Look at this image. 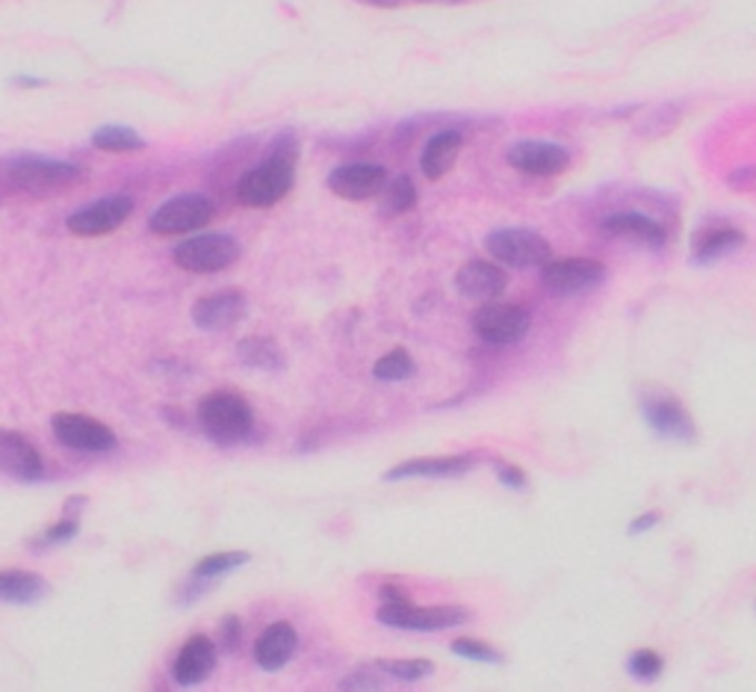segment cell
<instances>
[{"label":"cell","instance_id":"obj_1","mask_svg":"<svg viewBox=\"0 0 756 692\" xmlns=\"http://www.w3.org/2000/svg\"><path fill=\"white\" fill-rule=\"evenodd\" d=\"M296 178V151L278 148L276 155L255 166L249 175H242L237 184V201L246 208H272L290 192Z\"/></svg>","mask_w":756,"mask_h":692},{"label":"cell","instance_id":"obj_2","mask_svg":"<svg viewBox=\"0 0 756 692\" xmlns=\"http://www.w3.org/2000/svg\"><path fill=\"white\" fill-rule=\"evenodd\" d=\"M198 424L213 442L237 444L246 442L255 429V415L251 406L240 394L231 391H213L198 403Z\"/></svg>","mask_w":756,"mask_h":692},{"label":"cell","instance_id":"obj_3","mask_svg":"<svg viewBox=\"0 0 756 692\" xmlns=\"http://www.w3.org/2000/svg\"><path fill=\"white\" fill-rule=\"evenodd\" d=\"M470 619V610L465 606H414L408 597L405 601H385L378 610V622L390 624V627H402V631H449Z\"/></svg>","mask_w":756,"mask_h":692},{"label":"cell","instance_id":"obj_4","mask_svg":"<svg viewBox=\"0 0 756 692\" xmlns=\"http://www.w3.org/2000/svg\"><path fill=\"white\" fill-rule=\"evenodd\" d=\"M240 258V243L228 234H198L175 246V264L198 276L222 273Z\"/></svg>","mask_w":756,"mask_h":692},{"label":"cell","instance_id":"obj_5","mask_svg":"<svg viewBox=\"0 0 756 692\" xmlns=\"http://www.w3.org/2000/svg\"><path fill=\"white\" fill-rule=\"evenodd\" d=\"M485 246H488L490 258L511 269L544 267L550 260V243L529 228H499V231L488 234Z\"/></svg>","mask_w":756,"mask_h":692},{"label":"cell","instance_id":"obj_6","mask_svg":"<svg viewBox=\"0 0 756 692\" xmlns=\"http://www.w3.org/2000/svg\"><path fill=\"white\" fill-rule=\"evenodd\" d=\"M541 281L556 296H583L606 281V267L591 258H550L541 267Z\"/></svg>","mask_w":756,"mask_h":692},{"label":"cell","instance_id":"obj_7","mask_svg":"<svg viewBox=\"0 0 756 692\" xmlns=\"http://www.w3.org/2000/svg\"><path fill=\"white\" fill-rule=\"evenodd\" d=\"M641 412H645V421L650 424V429L659 433L662 438H670V442H695L697 438V426L692 415L668 391H645L641 394Z\"/></svg>","mask_w":756,"mask_h":692},{"label":"cell","instance_id":"obj_8","mask_svg":"<svg viewBox=\"0 0 756 692\" xmlns=\"http://www.w3.org/2000/svg\"><path fill=\"white\" fill-rule=\"evenodd\" d=\"M213 201L207 196H198V192H189V196H178V199H169L166 205H160L151 214L148 226L160 237H175V234H189L205 228L213 219Z\"/></svg>","mask_w":756,"mask_h":692},{"label":"cell","instance_id":"obj_9","mask_svg":"<svg viewBox=\"0 0 756 692\" xmlns=\"http://www.w3.org/2000/svg\"><path fill=\"white\" fill-rule=\"evenodd\" d=\"M80 166L66 160H42V157H24L9 166V184L18 190H60L80 181Z\"/></svg>","mask_w":756,"mask_h":692},{"label":"cell","instance_id":"obj_10","mask_svg":"<svg viewBox=\"0 0 756 692\" xmlns=\"http://www.w3.org/2000/svg\"><path fill=\"white\" fill-rule=\"evenodd\" d=\"M529 312L520 308V305H506V303H488L481 305L476 317H472V329L481 340L488 344L506 346L517 344V340L526 338L529 332Z\"/></svg>","mask_w":756,"mask_h":692},{"label":"cell","instance_id":"obj_11","mask_svg":"<svg viewBox=\"0 0 756 692\" xmlns=\"http://www.w3.org/2000/svg\"><path fill=\"white\" fill-rule=\"evenodd\" d=\"M53 435L62 447L80 453H107L116 444V435L107 424L94 421L89 415H71V412H60L51 421Z\"/></svg>","mask_w":756,"mask_h":692},{"label":"cell","instance_id":"obj_12","mask_svg":"<svg viewBox=\"0 0 756 692\" xmlns=\"http://www.w3.org/2000/svg\"><path fill=\"white\" fill-rule=\"evenodd\" d=\"M506 157L517 172L541 175V178L565 172L570 166V151L559 142H547V139H520L508 148Z\"/></svg>","mask_w":756,"mask_h":692},{"label":"cell","instance_id":"obj_13","mask_svg":"<svg viewBox=\"0 0 756 692\" xmlns=\"http://www.w3.org/2000/svg\"><path fill=\"white\" fill-rule=\"evenodd\" d=\"M133 214V199L130 196H110V199L92 201L87 208L74 210L69 217V231L78 237H101L110 234Z\"/></svg>","mask_w":756,"mask_h":692},{"label":"cell","instance_id":"obj_14","mask_svg":"<svg viewBox=\"0 0 756 692\" xmlns=\"http://www.w3.org/2000/svg\"><path fill=\"white\" fill-rule=\"evenodd\" d=\"M385 184H387L385 166L367 164V160L337 166L335 172L328 175V190L346 201L372 199V196H378V192L385 190Z\"/></svg>","mask_w":756,"mask_h":692},{"label":"cell","instance_id":"obj_15","mask_svg":"<svg viewBox=\"0 0 756 692\" xmlns=\"http://www.w3.org/2000/svg\"><path fill=\"white\" fill-rule=\"evenodd\" d=\"M249 312V299L240 290H222V294L205 296L192 308V323L201 332H225L237 326Z\"/></svg>","mask_w":756,"mask_h":692},{"label":"cell","instance_id":"obj_16","mask_svg":"<svg viewBox=\"0 0 756 692\" xmlns=\"http://www.w3.org/2000/svg\"><path fill=\"white\" fill-rule=\"evenodd\" d=\"M216 669V642L205 633H196L183 642V649L178 651V658L172 663L175 684L196 686L201 681L213 675Z\"/></svg>","mask_w":756,"mask_h":692},{"label":"cell","instance_id":"obj_17","mask_svg":"<svg viewBox=\"0 0 756 692\" xmlns=\"http://www.w3.org/2000/svg\"><path fill=\"white\" fill-rule=\"evenodd\" d=\"M0 471H7L16 480H42L44 462L30 438H24L16 429L0 426Z\"/></svg>","mask_w":756,"mask_h":692},{"label":"cell","instance_id":"obj_18","mask_svg":"<svg viewBox=\"0 0 756 692\" xmlns=\"http://www.w3.org/2000/svg\"><path fill=\"white\" fill-rule=\"evenodd\" d=\"M506 269H499L490 260H467L465 267L456 273L458 294L467 296V299H479V303H488V299L499 296L506 290Z\"/></svg>","mask_w":756,"mask_h":692},{"label":"cell","instance_id":"obj_19","mask_svg":"<svg viewBox=\"0 0 756 692\" xmlns=\"http://www.w3.org/2000/svg\"><path fill=\"white\" fill-rule=\"evenodd\" d=\"M476 467V456H440V459H411L387 471V483H399V480H452V476H465Z\"/></svg>","mask_w":756,"mask_h":692},{"label":"cell","instance_id":"obj_20","mask_svg":"<svg viewBox=\"0 0 756 692\" xmlns=\"http://www.w3.org/2000/svg\"><path fill=\"white\" fill-rule=\"evenodd\" d=\"M603 231L611 234V237H620V240L638 243L645 249H662L665 246V228L659 223H654L645 214H633V210H618V214H609L603 219Z\"/></svg>","mask_w":756,"mask_h":692},{"label":"cell","instance_id":"obj_21","mask_svg":"<svg viewBox=\"0 0 756 692\" xmlns=\"http://www.w3.org/2000/svg\"><path fill=\"white\" fill-rule=\"evenodd\" d=\"M299 649V633L292 631V624L276 622L269 624L267 631L260 633V640L255 642V660L260 669L267 672H278L292 660Z\"/></svg>","mask_w":756,"mask_h":692},{"label":"cell","instance_id":"obj_22","mask_svg":"<svg viewBox=\"0 0 756 692\" xmlns=\"http://www.w3.org/2000/svg\"><path fill=\"white\" fill-rule=\"evenodd\" d=\"M461 146H465V139H461V134H456V130H444L438 137H431L429 142H426V151H422L420 160L422 175L431 178V181L444 178V175L456 166L458 155H461Z\"/></svg>","mask_w":756,"mask_h":692},{"label":"cell","instance_id":"obj_23","mask_svg":"<svg viewBox=\"0 0 756 692\" xmlns=\"http://www.w3.org/2000/svg\"><path fill=\"white\" fill-rule=\"evenodd\" d=\"M745 243V234L736 231L730 226H706L695 234V243H692V258L697 264H709L715 258H724L730 255Z\"/></svg>","mask_w":756,"mask_h":692},{"label":"cell","instance_id":"obj_24","mask_svg":"<svg viewBox=\"0 0 756 692\" xmlns=\"http://www.w3.org/2000/svg\"><path fill=\"white\" fill-rule=\"evenodd\" d=\"M48 595V583L39 574L21 569L0 572V604H39Z\"/></svg>","mask_w":756,"mask_h":692},{"label":"cell","instance_id":"obj_25","mask_svg":"<svg viewBox=\"0 0 756 692\" xmlns=\"http://www.w3.org/2000/svg\"><path fill=\"white\" fill-rule=\"evenodd\" d=\"M237 358L246 367L263 373L284 370V353L269 338H246L237 344Z\"/></svg>","mask_w":756,"mask_h":692},{"label":"cell","instance_id":"obj_26","mask_svg":"<svg viewBox=\"0 0 756 692\" xmlns=\"http://www.w3.org/2000/svg\"><path fill=\"white\" fill-rule=\"evenodd\" d=\"M92 146L110 155H128V151H142L146 139L139 137L137 130L125 128V125H103L92 134Z\"/></svg>","mask_w":756,"mask_h":692},{"label":"cell","instance_id":"obj_27","mask_svg":"<svg viewBox=\"0 0 756 692\" xmlns=\"http://www.w3.org/2000/svg\"><path fill=\"white\" fill-rule=\"evenodd\" d=\"M251 560V554H246V551H225V554H213V556H205V560H198L196 569H192V577L198 580H219L225 577V574L237 572L240 565H246Z\"/></svg>","mask_w":756,"mask_h":692},{"label":"cell","instance_id":"obj_28","mask_svg":"<svg viewBox=\"0 0 756 692\" xmlns=\"http://www.w3.org/2000/svg\"><path fill=\"white\" fill-rule=\"evenodd\" d=\"M414 373V362L411 355L405 353L402 346H396L387 355H381L376 364H372V376L378 382H402L408 379Z\"/></svg>","mask_w":756,"mask_h":692},{"label":"cell","instance_id":"obj_29","mask_svg":"<svg viewBox=\"0 0 756 692\" xmlns=\"http://www.w3.org/2000/svg\"><path fill=\"white\" fill-rule=\"evenodd\" d=\"M378 669L396 681H422L435 672L429 660H378Z\"/></svg>","mask_w":756,"mask_h":692},{"label":"cell","instance_id":"obj_30","mask_svg":"<svg viewBox=\"0 0 756 692\" xmlns=\"http://www.w3.org/2000/svg\"><path fill=\"white\" fill-rule=\"evenodd\" d=\"M417 205V187L408 175H399L390 181V190H387L385 199V210L387 214H405Z\"/></svg>","mask_w":756,"mask_h":692},{"label":"cell","instance_id":"obj_31","mask_svg":"<svg viewBox=\"0 0 756 692\" xmlns=\"http://www.w3.org/2000/svg\"><path fill=\"white\" fill-rule=\"evenodd\" d=\"M83 503H87V501H83V497H78V501H74V510H71V503H69L66 510H69L71 515H62V518L57 521L51 530H44L42 542H48V545H62V542H71V538L78 536V533H80V515H78V512L83 510Z\"/></svg>","mask_w":756,"mask_h":692},{"label":"cell","instance_id":"obj_32","mask_svg":"<svg viewBox=\"0 0 756 692\" xmlns=\"http://www.w3.org/2000/svg\"><path fill=\"white\" fill-rule=\"evenodd\" d=\"M627 666H629V672H633V678H636V681H645V684H650V681H656V678L662 675L665 663H662V658L656 654V651L641 649V651H636L633 658H629Z\"/></svg>","mask_w":756,"mask_h":692},{"label":"cell","instance_id":"obj_33","mask_svg":"<svg viewBox=\"0 0 756 692\" xmlns=\"http://www.w3.org/2000/svg\"><path fill=\"white\" fill-rule=\"evenodd\" d=\"M452 654L465 660H476V663H503V654L481 640H456L452 642Z\"/></svg>","mask_w":756,"mask_h":692},{"label":"cell","instance_id":"obj_34","mask_svg":"<svg viewBox=\"0 0 756 692\" xmlns=\"http://www.w3.org/2000/svg\"><path fill=\"white\" fill-rule=\"evenodd\" d=\"M497 476H499V483L508 485V488H515V492L526 488V474L517 465H508V462H497Z\"/></svg>","mask_w":756,"mask_h":692},{"label":"cell","instance_id":"obj_35","mask_svg":"<svg viewBox=\"0 0 756 692\" xmlns=\"http://www.w3.org/2000/svg\"><path fill=\"white\" fill-rule=\"evenodd\" d=\"M240 633H242L240 619H237V615H228L222 622V649L225 651L240 649Z\"/></svg>","mask_w":756,"mask_h":692},{"label":"cell","instance_id":"obj_36","mask_svg":"<svg viewBox=\"0 0 756 692\" xmlns=\"http://www.w3.org/2000/svg\"><path fill=\"white\" fill-rule=\"evenodd\" d=\"M340 690H381V681L376 675H367V672H358V675H349L340 681Z\"/></svg>","mask_w":756,"mask_h":692},{"label":"cell","instance_id":"obj_37","mask_svg":"<svg viewBox=\"0 0 756 692\" xmlns=\"http://www.w3.org/2000/svg\"><path fill=\"white\" fill-rule=\"evenodd\" d=\"M733 190H756V166H742L730 175Z\"/></svg>","mask_w":756,"mask_h":692},{"label":"cell","instance_id":"obj_38","mask_svg":"<svg viewBox=\"0 0 756 692\" xmlns=\"http://www.w3.org/2000/svg\"><path fill=\"white\" fill-rule=\"evenodd\" d=\"M659 518H662L659 512H645V515H638V518L629 524V533L638 536V533H645V530H654L656 524H659Z\"/></svg>","mask_w":756,"mask_h":692},{"label":"cell","instance_id":"obj_39","mask_svg":"<svg viewBox=\"0 0 756 692\" xmlns=\"http://www.w3.org/2000/svg\"><path fill=\"white\" fill-rule=\"evenodd\" d=\"M12 83H16V87H42V80L36 78H16Z\"/></svg>","mask_w":756,"mask_h":692}]
</instances>
